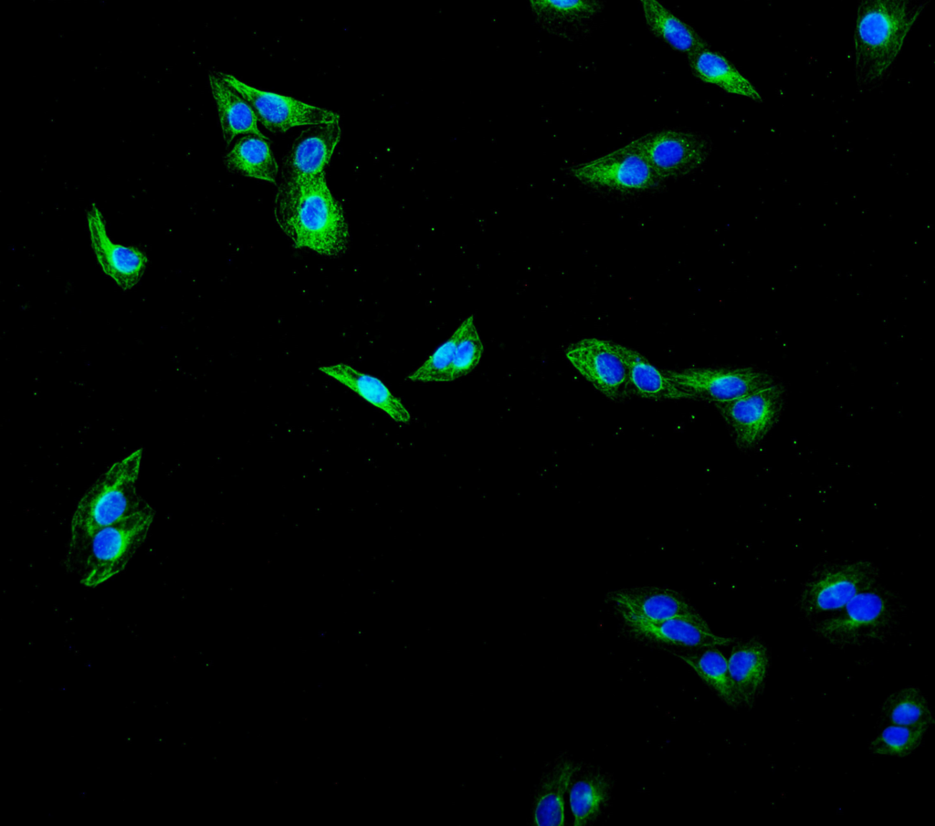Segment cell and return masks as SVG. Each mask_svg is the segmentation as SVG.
Here are the masks:
<instances>
[{
	"label": "cell",
	"instance_id": "f546056e",
	"mask_svg": "<svg viewBox=\"0 0 935 826\" xmlns=\"http://www.w3.org/2000/svg\"><path fill=\"white\" fill-rule=\"evenodd\" d=\"M927 731L918 727L885 726L870 740L868 750L876 756L907 758L922 745Z\"/></svg>",
	"mask_w": 935,
	"mask_h": 826
},
{
	"label": "cell",
	"instance_id": "6da1fadb",
	"mask_svg": "<svg viewBox=\"0 0 935 826\" xmlns=\"http://www.w3.org/2000/svg\"><path fill=\"white\" fill-rule=\"evenodd\" d=\"M275 221L296 249L339 258L350 247L348 220L326 174L278 182L273 200Z\"/></svg>",
	"mask_w": 935,
	"mask_h": 826
},
{
	"label": "cell",
	"instance_id": "7a4b0ae2",
	"mask_svg": "<svg viewBox=\"0 0 935 826\" xmlns=\"http://www.w3.org/2000/svg\"><path fill=\"white\" fill-rule=\"evenodd\" d=\"M930 1L859 0L854 26V72L859 93L889 78L906 39Z\"/></svg>",
	"mask_w": 935,
	"mask_h": 826
},
{
	"label": "cell",
	"instance_id": "4fadbf2b",
	"mask_svg": "<svg viewBox=\"0 0 935 826\" xmlns=\"http://www.w3.org/2000/svg\"><path fill=\"white\" fill-rule=\"evenodd\" d=\"M90 248L101 271L122 291H131L142 281L150 263L144 249L113 241L103 212L96 203L86 209Z\"/></svg>",
	"mask_w": 935,
	"mask_h": 826
},
{
	"label": "cell",
	"instance_id": "603a6c76",
	"mask_svg": "<svg viewBox=\"0 0 935 826\" xmlns=\"http://www.w3.org/2000/svg\"><path fill=\"white\" fill-rule=\"evenodd\" d=\"M223 163L226 171L246 178L278 183L280 166L265 134L247 133L226 147Z\"/></svg>",
	"mask_w": 935,
	"mask_h": 826
},
{
	"label": "cell",
	"instance_id": "4316f807",
	"mask_svg": "<svg viewBox=\"0 0 935 826\" xmlns=\"http://www.w3.org/2000/svg\"><path fill=\"white\" fill-rule=\"evenodd\" d=\"M627 371L629 394L653 401H676L690 399L667 375L638 350L621 345Z\"/></svg>",
	"mask_w": 935,
	"mask_h": 826
},
{
	"label": "cell",
	"instance_id": "44dd1931",
	"mask_svg": "<svg viewBox=\"0 0 935 826\" xmlns=\"http://www.w3.org/2000/svg\"><path fill=\"white\" fill-rule=\"evenodd\" d=\"M615 785L614 776L609 771L583 764L568 790L573 825H594L610 806Z\"/></svg>",
	"mask_w": 935,
	"mask_h": 826
},
{
	"label": "cell",
	"instance_id": "7402d4cb",
	"mask_svg": "<svg viewBox=\"0 0 935 826\" xmlns=\"http://www.w3.org/2000/svg\"><path fill=\"white\" fill-rule=\"evenodd\" d=\"M207 80L225 147L244 134H264L249 102L225 81L221 70L210 69Z\"/></svg>",
	"mask_w": 935,
	"mask_h": 826
},
{
	"label": "cell",
	"instance_id": "83f0119b",
	"mask_svg": "<svg viewBox=\"0 0 935 826\" xmlns=\"http://www.w3.org/2000/svg\"><path fill=\"white\" fill-rule=\"evenodd\" d=\"M918 727L929 729L934 725V716L929 702L917 686H907L894 691L882 702L877 726Z\"/></svg>",
	"mask_w": 935,
	"mask_h": 826
},
{
	"label": "cell",
	"instance_id": "e0dca14e",
	"mask_svg": "<svg viewBox=\"0 0 935 826\" xmlns=\"http://www.w3.org/2000/svg\"><path fill=\"white\" fill-rule=\"evenodd\" d=\"M582 765L567 753L558 755L547 765L534 790L531 811L532 824L566 825L565 796Z\"/></svg>",
	"mask_w": 935,
	"mask_h": 826
},
{
	"label": "cell",
	"instance_id": "4dcf8cb0",
	"mask_svg": "<svg viewBox=\"0 0 935 826\" xmlns=\"http://www.w3.org/2000/svg\"><path fill=\"white\" fill-rule=\"evenodd\" d=\"M457 334L456 329L441 342L416 368L408 373L406 381L417 383L449 382Z\"/></svg>",
	"mask_w": 935,
	"mask_h": 826
},
{
	"label": "cell",
	"instance_id": "52a82bcc",
	"mask_svg": "<svg viewBox=\"0 0 935 826\" xmlns=\"http://www.w3.org/2000/svg\"><path fill=\"white\" fill-rule=\"evenodd\" d=\"M569 173L586 187L623 194L646 193L663 183L631 141L573 165Z\"/></svg>",
	"mask_w": 935,
	"mask_h": 826
},
{
	"label": "cell",
	"instance_id": "3957f363",
	"mask_svg": "<svg viewBox=\"0 0 935 826\" xmlns=\"http://www.w3.org/2000/svg\"><path fill=\"white\" fill-rule=\"evenodd\" d=\"M155 518L148 503L142 509L89 536L67 543L65 566L86 588H97L126 570L146 542Z\"/></svg>",
	"mask_w": 935,
	"mask_h": 826
},
{
	"label": "cell",
	"instance_id": "7c38bea8",
	"mask_svg": "<svg viewBox=\"0 0 935 826\" xmlns=\"http://www.w3.org/2000/svg\"><path fill=\"white\" fill-rule=\"evenodd\" d=\"M621 345L601 338H583L568 344L564 356L594 390L610 401L619 402L629 395Z\"/></svg>",
	"mask_w": 935,
	"mask_h": 826
},
{
	"label": "cell",
	"instance_id": "484cf974",
	"mask_svg": "<svg viewBox=\"0 0 935 826\" xmlns=\"http://www.w3.org/2000/svg\"><path fill=\"white\" fill-rule=\"evenodd\" d=\"M644 21L649 33L673 50L693 55L709 48V43L688 23L657 0H640Z\"/></svg>",
	"mask_w": 935,
	"mask_h": 826
},
{
	"label": "cell",
	"instance_id": "ba28073f",
	"mask_svg": "<svg viewBox=\"0 0 935 826\" xmlns=\"http://www.w3.org/2000/svg\"><path fill=\"white\" fill-rule=\"evenodd\" d=\"M662 182L696 173L712 152L711 138L699 131L667 127L631 141Z\"/></svg>",
	"mask_w": 935,
	"mask_h": 826
},
{
	"label": "cell",
	"instance_id": "5b68a950",
	"mask_svg": "<svg viewBox=\"0 0 935 826\" xmlns=\"http://www.w3.org/2000/svg\"><path fill=\"white\" fill-rule=\"evenodd\" d=\"M143 453L140 447L119 458L89 486L71 515L67 543L78 541L149 503L138 490Z\"/></svg>",
	"mask_w": 935,
	"mask_h": 826
},
{
	"label": "cell",
	"instance_id": "8992f818",
	"mask_svg": "<svg viewBox=\"0 0 935 826\" xmlns=\"http://www.w3.org/2000/svg\"><path fill=\"white\" fill-rule=\"evenodd\" d=\"M880 579V570L867 559H832L817 563L805 578L796 600L810 623L837 611Z\"/></svg>",
	"mask_w": 935,
	"mask_h": 826
},
{
	"label": "cell",
	"instance_id": "cb8c5ba5",
	"mask_svg": "<svg viewBox=\"0 0 935 826\" xmlns=\"http://www.w3.org/2000/svg\"><path fill=\"white\" fill-rule=\"evenodd\" d=\"M688 666L702 683L727 706L741 707L730 679L728 659L717 646L664 650Z\"/></svg>",
	"mask_w": 935,
	"mask_h": 826
},
{
	"label": "cell",
	"instance_id": "5bb4252c",
	"mask_svg": "<svg viewBox=\"0 0 935 826\" xmlns=\"http://www.w3.org/2000/svg\"><path fill=\"white\" fill-rule=\"evenodd\" d=\"M605 601L618 619L660 622L671 618H704L683 592L658 585L624 587L610 591Z\"/></svg>",
	"mask_w": 935,
	"mask_h": 826
},
{
	"label": "cell",
	"instance_id": "d6986e66",
	"mask_svg": "<svg viewBox=\"0 0 935 826\" xmlns=\"http://www.w3.org/2000/svg\"><path fill=\"white\" fill-rule=\"evenodd\" d=\"M318 370L354 392L394 422L400 424L411 423L410 411L381 378L346 362L321 365Z\"/></svg>",
	"mask_w": 935,
	"mask_h": 826
},
{
	"label": "cell",
	"instance_id": "f1b7e54d",
	"mask_svg": "<svg viewBox=\"0 0 935 826\" xmlns=\"http://www.w3.org/2000/svg\"><path fill=\"white\" fill-rule=\"evenodd\" d=\"M457 338L449 370V382L474 371L480 364L485 345L476 323L475 314L464 318L455 328Z\"/></svg>",
	"mask_w": 935,
	"mask_h": 826
},
{
	"label": "cell",
	"instance_id": "9a60e30c",
	"mask_svg": "<svg viewBox=\"0 0 935 826\" xmlns=\"http://www.w3.org/2000/svg\"><path fill=\"white\" fill-rule=\"evenodd\" d=\"M625 635L646 644L666 649L732 645L739 639L715 633L705 618H671L660 622L619 619Z\"/></svg>",
	"mask_w": 935,
	"mask_h": 826
},
{
	"label": "cell",
	"instance_id": "ac0fdd59",
	"mask_svg": "<svg viewBox=\"0 0 935 826\" xmlns=\"http://www.w3.org/2000/svg\"><path fill=\"white\" fill-rule=\"evenodd\" d=\"M727 659L741 707L752 709L765 690L771 668L767 644L760 637L739 639L731 645Z\"/></svg>",
	"mask_w": 935,
	"mask_h": 826
},
{
	"label": "cell",
	"instance_id": "ffe728a7",
	"mask_svg": "<svg viewBox=\"0 0 935 826\" xmlns=\"http://www.w3.org/2000/svg\"><path fill=\"white\" fill-rule=\"evenodd\" d=\"M533 11L552 33L569 40L585 39L605 7L599 0H534Z\"/></svg>",
	"mask_w": 935,
	"mask_h": 826
},
{
	"label": "cell",
	"instance_id": "277c9868",
	"mask_svg": "<svg viewBox=\"0 0 935 826\" xmlns=\"http://www.w3.org/2000/svg\"><path fill=\"white\" fill-rule=\"evenodd\" d=\"M906 609L902 596L878 580L842 608L811 622L812 631L838 649L880 643L896 633Z\"/></svg>",
	"mask_w": 935,
	"mask_h": 826
},
{
	"label": "cell",
	"instance_id": "d4e9b609",
	"mask_svg": "<svg viewBox=\"0 0 935 826\" xmlns=\"http://www.w3.org/2000/svg\"><path fill=\"white\" fill-rule=\"evenodd\" d=\"M693 77L722 91L762 103L763 98L752 82L723 54L706 48L687 57Z\"/></svg>",
	"mask_w": 935,
	"mask_h": 826
},
{
	"label": "cell",
	"instance_id": "9c48e42d",
	"mask_svg": "<svg viewBox=\"0 0 935 826\" xmlns=\"http://www.w3.org/2000/svg\"><path fill=\"white\" fill-rule=\"evenodd\" d=\"M787 400L781 383L738 399L715 403L734 444L741 450H753L764 442L780 421Z\"/></svg>",
	"mask_w": 935,
	"mask_h": 826
},
{
	"label": "cell",
	"instance_id": "8fae6325",
	"mask_svg": "<svg viewBox=\"0 0 935 826\" xmlns=\"http://www.w3.org/2000/svg\"><path fill=\"white\" fill-rule=\"evenodd\" d=\"M666 372L690 400L713 404L732 401L780 382L770 371L755 367H693L666 370Z\"/></svg>",
	"mask_w": 935,
	"mask_h": 826
},
{
	"label": "cell",
	"instance_id": "30bf717a",
	"mask_svg": "<svg viewBox=\"0 0 935 826\" xmlns=\"http://www.w3.org/2000/svg\"><path fill=\"white\" fill-rule=\"evenodd\" d=\"M225 81L238 91L253 108L258 122L273 134L307 126L341 120L339 112L291 95L249 84L236 76L221 71Z\"/></svg>",
	"mask_w": 935,
	"mask_h": 826
},
{
	"label": "cell",
	"instance_id": "2e32d148",
	"mask_svg": "<svg viewBox=\"0 0 935 826\" xmlns=\"http://www.w3.org/2000/svg\"><path fill=\"white\" fill-rule=\"evenodd\" d=\"M341 136V120L302 128L284 154L278 182H294L326 174Z\"/></svg>",
	"mask_w": 935,
	"mask_h": 826
}]
</instances>
